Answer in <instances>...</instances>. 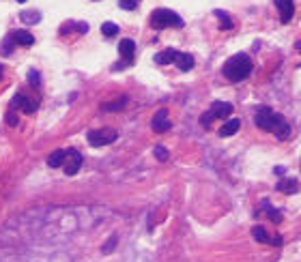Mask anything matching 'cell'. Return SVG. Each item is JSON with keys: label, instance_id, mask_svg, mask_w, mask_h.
I'll use <instances>...</instances> for the list:
<instances>
[{"label": "cell", "instance_id": "6da1fadb", "mask_svg": "<svg viewBox=\"0 0 301 262\" xmlns=\"http://www.w3.org/2000/svg\"><path fill=\"white\" fill-rule=\"evenodd\" d=\"M254 123L262 131H271V133H276L278 140H288L290 138V125L284 121L282 114L273 112L271 108H267V106H262V108H258L256 110Z\"/></svg>", "mask_w": 301, "mask_h": 262}, {"label": "cell", "instance_id": "7a4b0ae2", "mask_svg": "<svg viewBox=\"0 0 301 262\" xmlns=\"http://www.w3.org/2000/svg\"><path fill=\"white\" fill-rule=\"evenodd\" d=\"M222 71L230 82H241L252 73V58L247 54H235L224 63Z\"/></svg>", "mask_w": 301, "mask_h": 262}, {"label": "cell", "instance_id": "3957f363", "mask_svg": "<svg viewBox=\"0 0 301 262\" xmlns=\"http://www.w3.org/2000/svg\"><path fill=\"white\" fill-rule=\"evenodd\" d=\"M150 26L153 28H168V26H176V28H181L183 26V20L179 18V13H174V11L170 9H155L153 13H150Z\"/></svg>", "mask_w": 301, "mask_h": 262}, {"label": "cell", "instance_id": "277c9868", "mask_svg": "<svg viewBox=\"0 0 301 262\" xmlns=\"http://www.w3.org/2000/svg\"><path fill=\"white\" fill-rule=\"evenodd\" d=\"M116 129L112 127H104V129H93L88 131V135H86V140H88L90 146H95V149H99V146H108L112 144V142L116 140Z\"/></svg>", "mask_w": 301, "mask_h": 262}, {"label": "cell", "instance_id": "5b68a950", "mask_svg": "<svg viewBox=\"0 0 301 262\" xmlns=\"http://www.w3.org/2000/svg\"><path fill=\"white\" fill-rule=\"evenodd\" d=\"M118 52H121L123 61L118 65H114L112 71H121V69H125L133 63V54H136V43H133V39H121V43H118Z\"/></svg>", "mask_w": 301, "mask_h": 262}, {"label": "cell", "instance_id": "8992f818", "mask_svg": "<svg viewBox=\"0 0 301 262\" xmlns=\"http://www.w3.org/2000/svg\"><path fill=\"white\" fill-rule=\"evenodd\" d=\"M11 108H13V110H22L24 114H32L39 108V99L24 95V92H18V95L13 97V101H11Z\"/></svg>", "mask_w": 301, "mask_h": 262}, {"label": "cell", "instance_id": "52a82bcc", "mask_svg": "<svg viewBox=\"0 0 301 262\" xmlns=\"http://www.w3.org/2000/svg\"><path fill=\"white\" fill-rule=\"evenodd\" d=\"M82 168V155H80L75 149H67V155H64V161H63V170L64 174L73 176L75 172Z\"/></svg>", "mask_w": 301, "mask_h": 262}, {"label": "cell", "instance_id": "ba28073f", "mask_svg": "<svg viewBox=\"0 0 301 262\" xmlns=\"http://www.w3.org/2000/svg\"><path fill=\"white\" fill-rule=\"evenodd\" d=\"M252 237H254V241H258V243L282 245V237H280V234H276V239H271V234H269L267 228H262V226H254V228H252Z\"/></svg>", "mask_w": 301, "mask_h": 262}, {"label": "cell", "instance_id": "9c48e42d", "mask_svg": "<svg viewBox=\"0 0 301 262\" xmlns=\"http://www.w3.org/2000/svg\"><path fill=\"white\" fill-rule=\"evenodd\" d=\"M150 127H153V131H157V133H164V131L170 129V118H168V110L166 108L157 110V114L150 121Z\"/></svg>", "mask_w": 301, "mask_h": 262}, {"label": "cell", "instance_id": "30bf717a", "mask_svg": "<svg viewBox=\"0 0 301 262\" xmlns=\"http://www.w3.org/2000/svg\"><path fill=\"white\" fill-rule=\"evenodd\" d=\"M273 2H276V7L280 11V20H282V24H288V22L293 20V13H295L293 0H273Z\"/></svg>", "mask_w": 301, "mask_h": 262}, {"label": "cell", "instance_id": "8fae6325", "mask_svg": "<svg viewBox=\"0 0 301 262\" xmlns=\"http://www.w3.org/2000/svg\"><path fill=\"white\" fill-rule=\"evenodd\" d=\"M211 114L215 118H228L233 114V103L228 101H213L211 103Z\"/></svg>", "mask_w": 301, "mask_h": 262}, {"label": "cell", "instance_id": "7c38bea8", "mask_svg": "<svg viewBox=\"0 0 301 262\" xmlns=\"http://www.w3.org/2000/svg\"><path fill=\"white\" fill-rule=\"evenodd\" d=\"M174 65H176V67H179L181 71H192L194 65H196V61H194L192 54L179 52V54H176V58H174Z\"/></svg>", "mask_w": 301, "mask_h": 262}, {"label": "cell", "instance_id": "4fadbf2b", "mask_svg": "<svg viewBox=\"0 0 301 262\" xmlns=\"http://www.w3.org/2000/svg\"><path fill=\"white\" fill-rule=\"evenodd\" d=\"M239 129H241L239 118H230V121H226L222 127H219V135H222V138H230V135H235Z\"/></svg>", "mask_w": 301, "mask_h": 262}, {"label": "cell", "instance_id": "5bb4252c", "mask_svg": "<svg viewBox=\"0 0 301 262\" xmlns=\"http://www.w3.org/2000/svg\"><path fill=\"white\" fill-rule=\"evenodd\" d=\"M11 39L18 43V45H24V47H28L35 43V37H32L28 30H13L11 32Z\"/></svg>", "mask_w": 301, "mask_h": 262}, {"label": "cell", "instance_id": "9a60e30c", "mask_svg": "<svg viewBox=\"0 0 301 262\" xmlns=\"http://www.w3.org/2000/svg\"><path fill=\"white\" fill-rule=\"evenodd\" d=\"M278 192L282 194H297L299 192V183L295 178H284V181L278 183Z\"/></svg>", "mask_w": 301, "mask_h": 262}, {"label": "cell", "instance_id": "2e32d148", "mask_svg": "<svg viewBox=\"0 0 301 262\" xmlns=\"http://www.w3.org/2000/svg\"><path fill=\"white\" fill-rule=\"evenodd\" d=\"M64 155H67V151H64V149H58V151H54L52 155L47 157V168H63Z\"/></svg>", "mask_w": 301, "mask_h": 262}, {"label": "cell", "instance_id": "e0dca14e", "mask_svg": "<svg viewBox=\"0 0 301 262\" xmlns=\"http://www.w3.org/2000/svg\"><path fill=\"white\" fill-rule=\"evenodd\" d=\"M176 50H172V47H168V50H164V52H159L157 56H155V63L157 65H170V63H174V58H176Z\"/></svg>", "mask_w": 301, "mask_h": 262}, {"label": "cell", "instance_id": "ac0fdd59", "mask_svg": "<svg viewBox=\"0 0 301 262\" xmlns=\"http://www.w3.org/2000/svg\"><path fill=\"white\" fill-rule=\"evenodd\" d=\"M215 15H217V20H219V24H222L224 30L233 28V20H230V15L226 13V11H215Z\"/></svg>", "mask_w": 301, "mask_h": 262}, {"label": "cell", "instance_id": "d6986e66", "mask_svg": "<svg viewBox=\"0 0 301 262\" xmlns=\"http://www.w3.org/2000/svg\"><path fill=\"white\" fill-rule=\"evenodd\" d=\"M101 32H104L106 37H116L118 35V26L114 22H104V26H101Z\"/></svg>", "mask_w": 301, "mask_h": 262}, {"label": "cell", "instance_id": "ffe728a7", "mask_svg": "<svg viewBox=\"0 0 301 262\" xmlns=\"http://www.w3.org/2000/svg\"><path fill=\"white\" fill-rule=\"evenodd\" d=\"M22 20H24L26 24H37L41 18H39V13H37V11H24V13H22Z\"/></svg>", "mask_w": 301, "mask_h": 262}, {"label": "cell", "instance_id": "44dd1931", "mask_svg": "<svg viewBox=\"0 0 301 262\" xmlns=\"http://www.w3.org/2000/svg\"><path fill=\"white\" fill-rule=\"evenodd\" d=\"M125 101H127V97H121V101L106 103V106H104V110H123V108H125Z\"/></svg>", "mask_w": 301, "mask_h": 262}, {"label": "cell", "instance_id": "7402d4cb", "mask_svg": "<svg viewBox=\"0 0 301 262\" xmlns=\"http://www.w3.org/2000/svg\"><path fill=\"white\" fill-rule=\"evenodd\" d=\"M118 4H121L125 11H133L140 4V0H118Z\"/></svg>", "mask_w": 301, "mask_h": 262}, {"label": "cell", "instance_id": "603a6c76", "mask_svg": "<svg viewBox=\"0 0 301 262\" xmlns=\"http://www.w3.org/2000/svg\"><path fill=\"white\" fill-rule=\"evenodd\" d=\"M155 157H157L159 161L168 159V151H166V146H155Z\"/></svg>", "mask_w": 301, "mask_h": 262}, {"label": "cell", "instance_id": "cb8c5ba5", "mask_svg": "<svg viewBox=\"0 0 301 262\" xmlns=\"http://www.w3.org/2000/svg\"><path fill=\"white\" fill-rule=\"evenodd\" d=\"M213 114H211V110H209V112H204L202 114V116H200V125H202V127H211V121H213Z\"/></svg>", "mask_w": 301, "mask_h": 262}, {"label": "cell", "instance_id": "d4e9b609", "mask_svg": "<svg viewBox=\"0 0 301 262\" xmlns=\"http://www.w3.org/2000/svg\"><path fill=\"white\" fill-rule=\"evenodd\" d=\"M13 43H15V41L11 39V35L2 41V54H4V56H9V54H11V45H13Z\"/></svg>", "mask_w": 301, "mask_h": 262}, {"label": "cell", "instance_id": "484cf974", "mask_svg": "<svg viewBox=\"0 0 301 262\" xmlns=\"http://www.w3.org/2000/svg\"><path fill=\"white\" fill-rule=\"evenodd\" d=\"M28 82L35 86V88H39V84H41V82H39V73H37V71H30V73H28Z\"/></svg>", "mask_w": 301, "mask_h": 262}, {"label": "cell", "instance_id": "4316f807", "mask_svg": "<svg viewBox=\"0 0 301 262\" xmlns=\"http://www.w3.org/2000/svg\"><path fill=\"white\" fill-rule=\"evenodd\" d=\"M7 125L15 127V125H18V114H15V112H9V114H7Z\"/></svg>", "mask_w": 301, "mask_h": 262}, {"label": "cell", "instance_id": "83f0119b", "mask_svg": "<svg viewBox=\"0 0 301 262\" xmlns=\"http://www.w3.org/2000/svg\"><path fill=\"white\" fill-rule=\"evenodd\" d=\"M114 245H116V237H112V239H110V241H108V243L104 245V254H108V252H110V249H112V247H114Z\"/></svg>", "mask_w": 301, "mask_h": 262}, {"label": "cell", "instance_id": "f1b7e54d", "mask_svg": "<svg viewBox=\"0 0 301 262\" xmlns=\"http://www.w3.org/2000/svg\"><path fill=\"white\" fill-rule=\"evenodd\" d=\"M295 47H297V52H299V54H301V39H299V41H297V43H295Z\"/></svg>", "mask_w": 301, "mask_h": 262}, {"label": "cell", "instance_id": "f546056e", "mask_svg": "<svg viewBox=\"0 0 301 262\" xmlns=\"http://www.w3.org/2000/svg\"><path fill=\"white\" fill-rule=\"evenodd\" d=\"M18 2H26V0H18Z\"/></svg>", "mask_w": 301, "mask_h": 262}, {"label": "cell", "instance_id": "4dcf8cb0", "mask_svg": "<svg viewBox=\"0 0 301 262\" xmlns=\"http://www.w3.org/2000/svg\"><path fill=\"white\" fill-rule=\"evenodd\" d=\"M0 75H2V67H0Z\"/></svg>", "mask_w": 301, "mask_h": 262}]
</instances>
